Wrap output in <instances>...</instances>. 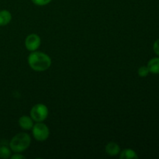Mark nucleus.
I'll use <instances>...</instances> for the list:
<instances>
[{
  "label": "nucleus",
  "instance_id": "12",
  "mask_svg": "<svg viewBox=\"0 0 159 159\" xmlns=\"http://www.w3.org/2000/svg\"><path fill=\"white\" fill-rule=\"evenodd\" d=\"M138 75L140 77H146V76L148 75V74L150 73L148 68L147 66H141L140 67L138 71Z\"/></svg>",
  "mask_w": 159,
  "mask_h": 159
},
{
  "label": "nucleus",
  "instance_id": "15",
  "mask_svg": "<svg viewBox=\"0 0 159 159\" xmlns=\"http://www.w3.org/2000/svg\"><path fill=\"white\" fill-rule=\"evenodd\" d=\"M11 158L12 159H23V158H25V156L20 155V153H16L15 155H13L11 156Z\"/></svg>",
  "mask_w": 159,
  "mask_h": 159
},
{
  "label": "nucleus",
  "instance_id": "1",
  "mask_svg": "<svg viewBox=\"0 0 159 159\" xmlns=\"http://www.w3.org/2000/svg\"><path fill=\"white\" fill-rule=\"evenodd\" d=\"M28 64L34 71H43L51 67V59L45 53L32 51L28 56Z\"/></svg>",
  "mask_w": 159,
  "mask_h": 159
},
{
  "label": "nucleus",
  "instance_id": "7",
  "mask_svg": "<svg viewBox=\"0 0 159 159\" xmlns=\"http://www.w3.org/2000/svg\"><path fill=\"white\" fill-rule=\"evenodd\" d=\"M105 150L107 155H110V156H116V155H119L120 152V146L115 142L108 143L106 146Z\"/></svg>",
  "mask_w": 159,
  "mask_h": 159
},
{
  "label": "nucleus",
  "instance_id": "11",
  "mask_svg": "<svg viewBox=\"0 0 159 159\" xmlns=\"http://www.w3.org/2000/svg\"><path fill=\"white\" fill-rule=\"evenodd\" d=\"M11 157V151L9 147L6 145L0 146V158H9Z\"/></svg>",
  "mask_w": 159,
  "mask_h": 159
},
{
  "label": "nucleus",
  "instance_id": "9",
  "mask_svg": "<svg viewBox=\"0 0 159 159\" xmlns=\"http://www.w3.org/2000/svg\"><path fill=\"white\" fill-rule=\"evenodd\" d=\"M12 20V15L10 12H9L6 9L0 11V26H6L9 24Z\"/></svg>",
  "mask_w": 159,
  "mask_h": 159
},
{
  "label": "nucleus",
  "instance_id": "5",
  "mask_svg": "<svg viewBox=\"0 0 159 159\" xmlns=\"http://www.w3.org/2000/svg\"><path fill=\"white\" fill-rule=\"evenodd\" d=\"M40 43H41L40 37L36 34H30L25 40V46L30 51H37L40 46Z\"/></svg>",
  "mask_w": 159,
  "mask_h": 159
},
{
  "label": "nucleus",
  "instance_id": "6",
  "mask_svg": "<svg viewBox=\"0 0 159 159\" xmlns=\"http://www.w3.org/2000/svg\"><path fill=\"white\" fill-rule=\"evenodd\" d=\"M19 125L23 130H30L34 126V120L31 117L24 115L19 119Z\"/></svg>",
  "mask_w": 159,
  "mask_h": 159
},
{
  "label": "nucleus",
  "instance_id": "2",
  "mask_svg": "<svg viewBox=\"0 0 159 159\" xmlns=\"http://www.w3.org/2000/svg\"><path fill=\"white\" fill-rule=\"evenodd\" d=\"M31 143V138L26 133H20L16 134L9 142L11 150L15 153H20L29 148Z\"/></svg>",
  "mask_w": 159,
  "mask_h": 159
},
{
  "label": "nucleus",
  "instance_id": "4",
  "mask_svg": "<svg viewBox=\"0 0 159 159\" xmlns=\"http://www.w3.org/2000/svg\"><path fill=\"white\" fill-rule=\"evenodd\" d=\"M34 138L38 141H44L48 138L50 134L49 128L46 124L42 122H37L32 127Z\"/></svg>",
  "mask_w": 159,
  "mask_h": 159
},
{
  "label": "nucleus",
  "instance_id": "3",
  "mask_svg": "<svg viewBox=\"0 0 159 159\" xmlns=\"http://www.w3.org/2000/svg\"><path fill=\"white\" fill-rule=\"evenodd\" d=\"M48 116V109L44 104L38 103L34 105L30 110V116L36 122H43Z\"/></svg>",
  "mask_w": 159,
  "mask_h": 159
},
{
  "label": "nucleus",
  "instance_id": "14",
  "mask_svg": "<svg viewBox=\"0 0 159 159\" xmlns=\"http://www.w3.org/2000/svg\"><path fill=\"white\" fill-rule=\"evenodd\" d=\"M153 50L155 54L159 56V39L156 40L153 44Z\"/></svg>",
  "mask_w": 159,
  "mask_h": 159
},
{
  "label": "nucleus",
  "instance_id": "8",
  "mask_svg": "<svg viewBox=\"0 0 159 159\" xmlns=\"http://www.w3.org/2000/svg\"><path fill=\"white\" fill-rule=\"evenodd\" d=\"M148 68L152 74H159V57L152 58L148 63Z\"/></svg>",
  "mask_w": 159,
  "mask_h": 159
},
{
  "label": "nucleus",
  "instance_id": "10",
  "mask_svg": "<svg viewBox=\"0 0 159 159\" xmlns=\"http://www.w3.org/2000/svg\"><path fill=\"white\" fill-rule=\"evenodd\" d=\"M120 158L121 159H130V158H138L136 152L132 149H124L122 152H120Z\"/></svg>",
  "mask_w": 159,
  "mask_h": 159
},
{
  "label": "nucleus",
  "instance_id": "13",
  "mask_svg": "<svg viewBox=\"0 0 159 159\" xmlns=\"http://www.w3.org/2000/svg\"><path fill=\"white\" fill-rule=\"evenodd\" d=\"M51 0H32L33 2L37 6H46L48 3L51 2Z\"/></svg>",
  "mask_w": 159,
  "mask_h": 159
}]
</instances>
